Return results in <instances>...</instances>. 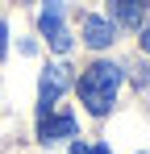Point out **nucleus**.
I'll list each match as a JSON object with an SVG mask.
<instances>
[{
	"label": "nucleus",
	"instance_id": "obj_3",
	"mask_svg": "<svg viewBox=\"0 0 150 154\" xmlns=\"http://www.w3.org/2000/svg\"><path fill=\"white\" fill-rule=\"evenodd\" d=\"M38 137L42 142H63V137H75V112L67 108H46L42 112V121H38Z\"/></svg>",
	"mask_w": 150,
	"mask_h": 154
},
{
	"label": "nucleus",
	"instance_id": "obj_8",
	"mask_svg": "<svg viewBox=\"0 0 150 154\" xmlns=\"http://www.w3.org/2000/svg\"><path fill=\"white\" fill-rule=\"evenodd\" d=\"M4 50H8V25L0 21V58H4Z\"/></svg>",
	"mask_w": 150,
	"mask_h": 154
},
{
	"label": "nucleus",
	"instance_id": "obj_4",
	"mask_svg": "<svg viewBox=\"0 0 150 154\" xmlns=\"http://www.w3.org/2000/svg\"><path fill=\"white\" fill-rule=\"evenodd\" d=\"M63 88H67V67L63 63H50L46 71H42V79H38V104H42V112L58 104Z\"/></svg>",
	"mask_w": 150,
	"mask_h": 154
},
{
	"label": "nucleus",
	"instance_id": "obj_1",
	"mask_svg": "<svg viewBox=\"0 0 150 154\" xmlns=\"http://www.w3.org/2000/svg\"><path fill=\"white\" fill-rule=\"evenodd\" d=\"M117 88H121V67L117 63H92L79 75V100L92 117H104L117 100Z\"/></svg>",
	"mask_w": 150,
	"mask_h": 154
},
{
	"label": "nucleus",
	"instance_id": "obj_2",
	"mask_svg": "<svg viewBox=\"0 0 150 154\" xmlns=\"http://www.w3.org/2000/svg\"><path fill=\"white\" fill-rule=\"evenodd\" d=\"M63 8H67L63 0H42V21H38L42 33H46V42H50L58 54L71 50V33H67V25H63Z\"/></svg>",
	"mask_w": 150,
	"mask_h": 154
},
{
	"label": "nucleus",
	"instance_id": "obj_9",
	"mask_svg": "<svg viewBox=\"0 0 150 154\" xmlns=\"http://www.w3.org/2000/svg\"><path fill=\"white\" fill-rule=\"evenodd\" d=\"M142 50H146V54H150V25H146V29H142Z\"/></svg>",
	"mask_w": 150,
	"mask_h": 154
},
{
	"label": "nucleus",
	"instance_id": "obj_6",
	"mask_svg": "<svg viewBox=\"0 0 150 154\" xmlns=\"http://www.w3.org/2000/svg\"><path fill=\"white\" fill-rule=\"evenodd\" d=\"M108 21L113 25H142V0H108Z\"/></svg>",
	"mask_w": 150,
	"mask_h": 154
},
{
	"label": "nucleus",
	"instance_id": "obj_7",
	"mask_svg": "<svg viewBox=\"0 0 150 154\" xmlns=\"http://www.w3.org/2000/svg\"><path fill=\"white\" fill-rule=\"evenodd\" d=\"M71 154H113V150H108L104 142H96V146H92V142H71Z\"/></svg>",
	"mask_w": 150,
	"mask_h": 154
},
{
	"label": "nucleus",
	"instance_id": "obj_5",
	"mask_svg": "<svg viewBox=\"0 0 150 154\" xmlns=\"http://www.w3.org/2000/svg\"><path fill=\"white\" fill-rule=\"evenodd\" d=\"M83 42H88L92 50H104V46L117 42V25L104 21V17H83Z\"/></svg>",
	"mask_w": 150,
	"mask_h": 154
}]
</instances>
